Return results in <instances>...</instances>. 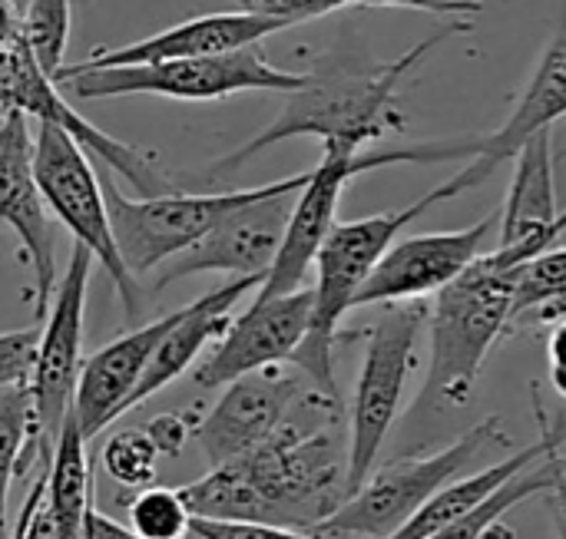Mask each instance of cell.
<instances>
[{
    "mask_svg": "<svg viewBox=\"0 0 566 539\" xmlns=\"http://www.w3.org/2000/svg\"><path fill=\"white\" fill-rule=\"evenodd\" d=\"M199 520L315 530L348 497V421L342 398L308 388L285 424L252 454L179 487Z\"/></svg>",
    "mask_w": 566,
    "mask_h": 539,
    "instance_id": "6da1fadb",
    "label": "cell"
},
{
    "mask_svg": "<svg viewBox=\"0 0 566 539\" xmlns=\"http://www.w3.org/2000/svg\"><path fill=\"white\" fill-rule=\"evenodd\" d=\"M471 27V20H448L438 33L424 36L388 63H371L358 56L325 60L322 66H315V73H305V83L295 93H289L282 113L249 142L216 162L212 172H232L252 156L295 136H318L322 149L361 152L385 133L405 129V116L398 109V86L431 56V50H438L458 33H468Z\"/></svg>",
    "mask_w": 566,
    "mask_h": 539,
    "instance_id": "7a4b0ae2",
    "label": "cell"
},
{
    "mask_svg": "<svg viewBox=\"0 0 566 539\" xmlns=\"http://www.w3.org/2000/svg\"><path fill=\"white\" fill-rule=\"evenodd\" d=\"M521 268L504 265L497 252H484L434 295V305L428 308L431 361L421 404L454 411L471 401L491 348L514 328Z\"/></svg>",
    "mask_w": 566,
    "mask_h": 539,
    "instance_id": "3957f363",
    "label": "cell"
},
{
    "mask_svg": "<svg viewBox=\"0 0 566 539\" xmlns=\"http://www.w3.org/2000/svg\"><path fill=\"white\" fill-rule=\"evenodd\" d=\"M438 202H441V195H438V189H431L405 209H391V212H378V215H365V219H352V222H335V229L328 232V239L318 249L315 265H312L315 288H312L308 335L298 345L295 358L289 361L318 391L342 398L338 384H335V358H332L338 325L355 308L361 285L368 282V275L375 272L381 255L391 249V242Z\"/></svg>",
    "mask_w": 566,
    "mask_h": 539,
    "instance_id": "277c9868",
    "label": "cell"
},
{
    "mask_svg": "<svg viewBox=\"0 0 566 539\" xmlns=\"http://www.w3.org/2000/svg\"><path fill=\"white\" fill-rule=\"evenodd\" d=\"M501 434V418H484L454 444L415 457L391 461L368 474V480L342 500V507L322 520L312 533L328 539H385L391 537L408 517H415L434 494L458 480L468 464Z\"/></svg>",
    "mask_w": 566,
    "mask_h": 539,
    "instance_id": "5b68a950",
    "label": "cell"
},
{
    "mask_svg": "<svg viewBox=\"0 0 566 539\" xmlns=\"http://www.w3.org/2000/svg\"><path fill=\"white\" fill-rule=\"evenodd\" d=\"M305 83V73H289L272 66L259 46H245L219 56L196 60H166V63H136V66H106L83 73H60L56 86L70 89L80 99L106 96H166V99H226L249 89L295 93Z\"/></svg>",
    "mask_w": 566,
    "mask_h": 539,
    "instance_id": "8992f818",
    "label": "cell"
},
{
    "mask_svg": "<svg viewBox=\"0 0 566 539\" xmlns=\"http://www.w3.org/2000/svg\"><path fill=\"white\" fill-rule=\"evenodd\" d=\"M424 325V302H398L385 305V315L368 331L365 361L348 414V494H355L368 480L401 414L405 384L415 368V348Z\"/></svg>",
    "mask_w": 566,
    "mask_h": 539,
    "instance_id": "52a82bcc",
    "label": "cell"
},
{
    "mask_svg": "<svg viewBox=\"0 0 566 539\" xmlns=\"http://www.w3.org/2000/svg\"><path fill=\"white\" fill-rule=\"evenodd\" d=\"M86 156L90 152L63 126H53V123L36 126L33 176H36L46 209L66 225L73 242L83 245L93 255V262L103 265V272L109 275V282L126 308V318H136L139 315V288L116 252L109 212H106V199H103V182L93 172Z\"/></svg>",
    "mask_w": 566,
    "mask_h": 539,
    "instance_id": "ba28073f",
    "label": "cell"
},
{
    "mask_svg": "<svg viewBox=\"0 0 566 539\" xmlns=\"http://www.w3.org/2000/svg\"><path fill=\"white\" fill-rule=\"evenodd\" d=\"M93 255L73 242L63 278L56 282L43 331L36 338L30 394H33V447L40 471H50L63 424L73 414L76 381L83 371V315L90 292Z\"/></svg>",
    "mask_w": 566,
    "mask_h": 539,
    "instance_id": "9c48e42d",
    "label": "cell"
},
{
    "mask_svg": "<svg viewBox=\"0 0 566 539\" xmlns=\"http://www.w3.org/2000/svg\"><path fill=\"white\" fill-rule=\"evenodd\" d=\"M99 182H103L116 252L133 278L156 272L159 265L196 245L232 209L272 189V182H265L255 189H232V192H199V195L163 192L149 199H126L113 179H99Z\"/></svg>",
    "mask_w": 566,
    "mask_h": 539,
    "instance_id": "30bf717a",
    "label": "cell"
},
{
    "mask_svg": "<svg viewBox=\"0 0 566 539\" xmlns=\"http://www.w3.org/2000/svg\"><path fill=\"white\" fill-rule=\"evenodd\" d=\"M305 182H308V172L279 179L272 182L265 195L232 209L196 245H189L186 252L159 265L156 288H166L186 275H206V272H226L232 278H265L282 249L295 195Z\"/></svg>",
    "mask_w": 566,
    "mask_h": 539,
    "instance_id": "8fae6325",
    "label": "cell"
},
{
    "mask_svg": "<svg viewBox=\"0 0 566 539\" xmlns=\"http://www.w3.org/2000/svg\"><path fill=\"white\" fill-rule=\"evenodd\" d=\"M501 209L478 219L468 229L454 232H421L408 239H395L391 249L381 255L368 282L361 285L355 308L365 305H398V302H421L438 295L451 285L471 262L484 255L491 232H497Z\"/></svg>",
    "mask_w": 566,
    "mask_h": 539,
    "instance_id": "7c38bea8",
    "label": "cell"
},
{
    "mask_svg": "<svg viewBox=\"0 0 566 539\" xmlns=\"http://www.w3.org/2000/svg\"><path fill=\"white\" fill-rule=\"evenodd\" d=\"M315 388L295 364H285L245 374L226 384L219 404L196 424V441L209 461V467L232 464L255 447H262L302 401V394Z\"/></svg>",
    "mask_w": 566,
    "mask_h": 539,
    "instance_id": "4fadbf2b",
    "label": "cell"
},
{
    "mask_svg": "<svg viewBox=\"0 0 566 539\" xmlns=\"http://www.w3.org/2000/svg\"><path fill=\"white\" fill-rule=\"evenodd\" d=\"M0 222L20 239V252L33 272V318L43 321L56 292V235L33 176V136L27 116L17 109L0 116Z\"/></svg>",
    "mask_w": 566,
    "mask_h": 539,
    "instance_id": "5bb4252c",
    "label": "cell"
},
{
    "mask_svg": "<svg viewBox=\"0 0 566 539\" xmlns=\"http://www.w3.org/2000/svg\"><path fill=\"white\" fill-rule=\"evenodd\" d=\"M312 321V288L292 295L255 298L239 318L229 321L226 335L216 341L212 355L192 371L199 388H226L245 374L289 364L308 335Z\"/></svg>",
    "mask_w": 566,
    "mask_h": 539,
    "instance_id": "9a60e30c",
    "label": "cell"
},
{
    "mask_svg": "<svg viewBox=\"0 0 566 539\" xmlns=\"http://www.w3.org/2000/svg\"><path fill=\"white\" fill-rule=\"evenodd\" d=\"M566 116V20L560 30L551 36V43L544 46L514 113L501 123L497 133L491 136H471V152H468V166L444 179L438 186L441 202L458 199L478 186H484L504 162H511L517 156V149L541 129H554L557 119Z\"/></svg>",
    "mask_w": 566,
    "mask_h": 539,
    "instance_id": "2e32d148",
    "label": "cell"
},
{
    "mask_svg": "<svg viewBox=\"0 0 566 539\" xmlns=\"http://www.w3.org/2000/svg\"><path fill=\"white\" fill-rule=\"evenodd\" d=\"M368 169V152H345V149H322V162L308 169V182L298 189L282 249L269 268V275L259 285L255 298H275L292 295L305 288V275L315 265L318 249L325 245L328 232L335 229L338 202L345 195V186Z\"/></svg>",
    "mask_w": 566,
    "mask_h": 539,
    "instance_id": "e0dca14e",
    "label": "cell"
},
{
    "mask_svg": "<svg viewBox=\"0 0 566 539\" xmlns=\"http://www.w3.org/2000/svg\"><path fill=\"white\" fill-rule=\"evenodd\" d=\"M285 30L275 20L226 10V13H206L192 17L186 23H176L169 30H159L153 36H143L126 46H99L86 60L63 66L60 73H83V70H106V66H136V63H166V60H196V56H219L235 53L245 46H259L265 36ZM56 73V76H60Z\"/></svg>",
    "mask_w": 566,
    "mask_h": 539,
    "instance_id": "ac0fdd59",
    "label": "cell"
},
{
    "mask_svg": "<svg viewBox=\"0 0 566 539\" xmlns=\"http://www.w3.org/2000/svg\"><path fill=\"white\" fill-rule=\"evenodd\" d=\"M172 318H176V311H169L143 328H133L83 361V371L76 381V398H73V418H76L80 437L86 444L129 411V398L139 388L146 364H149L156 345L163 341V335L169 331Z\"/></svg>",
    "mask_w": 566,
    "mask_h": 539,
    "instance_id": "d6986e66",
    "label": "cell"
},
{
    "mask_svg": "<svg viewBox=\"0 0 566 539\" xmlns=\"http://www.w3.org/2000/svg\"><path fill=\"white\" fill-rule=\"evenodd\" d=\"M259 285H262V278H232V282L212 288L209 295L196 298L192 305L179 308L169 331L156 345L139 388L129 398V411L139 408L143 401H149L153 394H159L163 388H169L179 374H186L196 364V358L212 341H219L226 335V328L232 321V308L239 305V298Z\"/></svg>",
    "mask_w": 566,
    "mask_h": 539,
    "instance_id": "ffe728a7",
    "label": "cell"
},
{
    "mask_svg": "<svg viewBox=\"0 0 566 539\" xmlns=\"http://www.w3.org/2000/svg\"><path fill=\"white\" fill-rule=\"evenodd\" d=\"M541 414V437L527 447H521L514 457L501 461V464H491L478 474H468V477H458L451 480L441 494H434L415 517H408L391 537L385 539H431L438 530H444L448 524H454L458 517L471 514L478 504H484L491 494H497L507 480H514L517 474H524L527 467H534L537 461L557 454V451H566V427H551L544 421V411Z\"/></svg>",
    "mask_w": 566,
    "mask_h": 539,
    "instance_id": "44dd1931",
    "label": "cell"
},
{
    "mask_svg": "<svg viewBox=\"0 0 566 539\" xmlns=\"http://www.w3.org/2000/svg\"><path fill=\"white\" fill-rule=\"evenodd\" d=\"M93 480H90V457L86 441L80 437V424L70 414L60 434V444L50 461V480H46V507L53 517V537L83 539V520L90 510Z\"/></svg>",
    "mask_w": 566,
    "mask_h": 539,
    "instance_id": "7402d4cb",
    "label": "cell"
},
{
    "mask_svg": "<svg viewBox=\"0 0 566 539\" xmlns=\"http://www.w3.org/2000/svg\"><path fill=\"white\" fill-rule=\"evenodd\" d=\"M566 474V454L557 451L544 461H537L534 467H527L524 474H517L514 480H507L497 494H491L484 504H478L471 514L458 517L454 524H448L444 530H438L431 539H481L488 527H494L497 520H504L514 507L527 504L537 494H551L557 487V480Z\"/></svg>",
    "mask_w": 566,
    "mask_h": 539,
    "instance_id": "603a6c76",
    "label": "cell"
},
{
    "mask_svg": "<svg viewBox=\"0 0 566 539\" xmlns=\"http://www.w3.org/2000/svg\"><path fill=\"white\" fill-rule=\"evenodd\" d=\"M36 454L33 447V394L30 384L0 388V539H7V500L10 484Z\"/></svg>",
    "mask_w": 566,
    "mask_h": 539,
    "instance_id": "cb8c5ba5",
    "label": "cell"
},
{
    "mask_svg": "<svg viewBox=\"0 0 566 539\" xmlns=\"http://www.w3.org/2000/svg\"><path fill=\"white\" fill-rule=\"evenodd\" d=\"M73 0H27L23 3V36L43 66V73L56 83V73L66 66V40H70Z\"/></svg>",
    "mask_w": 566,
    "mask_h": 539,
    "instance_id": "d4e9b609",
    "label": "cell"
},
{
    "mask_svg": "<svg viewBox=\"0 0 566 539\" xmlns=\"http://www.w3.org/2000/svg\"><path fill=\"white\" fill-rule=\"evenodd\" d=\"M192 514L176 487H143L126 504V527L139 539H186Z\"/></svg>",
    "mask_w": 566,
    "mask_h": 539,
    "instance_id": "484cf974",
    "label": "cell"
},
{
    "mask_svg": "<svg viewBox=\"0 0 566 539\" xmlns=\"http://www.w3.org/2000/svg\"><path fill=\"white\" fill-rule=\"evenodd\" d=\"M159 451L146 431H119L103 447V471L126 490H143L156 480Z\"/></svg>",
    "mask_w": 566,
    "mask_h": 539,
    "instance_id": "4316f807",
    "label": "cell"
},
{
    "mask_svg": "<svg viewBox=\"0 0 566 539\" xmlns=\"http://www.w3.org/2000/svg\"><path fill=\"white\" fill-rule=\"evenodd\" d=\"M566 298V245L564 249H551L544 255H537L534 262H527L517 275V295H514V325L544 308Z\"/></svg>",
    "mask_w": 566,
    "mask_h": 539,
    "instance_id": "83f0119b",
    "label": "cell"
},
{
    "mask_svg": "<svg viewBox=\"0 0 566 539\" xmlns=\"http://www.w3.org/2000/svg\"><path fill=\"white\" fill-rule=\"evenodd\" d=\"M232 10L275 20L282 27H298L305 20L348 10V7H398V0H229Z\"/></svg>",
    "mask_w": 566,
    "mask_h": 539,
    "instance_id": "f1b7e54d",
    "label": "cell"
},
{
    "mask_svg": "<svg viewBox=\"0 0 566 539\" xmlns=\"http://www.w3.org/2000/svg\"><path fill=\"white\" fill-rule=\"evenodd\" d=\"M189 533L199 539H328L312 530L272 527V524H245V520H199L192 517Z\"/></svg>",
    "mask_w": 566,
    "mask_h": 539,
    "instance_id": "f546056e",
    "label": "cell"
},
{
    "mask_svg": "<svg viewBox=\"0 0 566 539\" xmlns=\"http://www.w3.org/2000/svg\"><path fill=\"white\" fill-rule=\"evenodd\" d=\"M40 331H7L0 335V388L27 384L33 371Z\"/></svg>",
    "mask_w": 566,
    "mask_h": 539,
    "instance_id": "4dcf8cb0",
    "label": "cell"
},
{
    "mask_svg": "<svg viewBox=\"0 0 566 539\" xmlns=\"http://www.w3.org/2000/svg\"><path fill=\"white\" fill-rule=\"evenodd\" d=\"M143 431L156 444L159 457H176V454H182V447H186V441L192 434V421L186 414H159Z\"/></svg>",
    "mask_w": 566,
    "mask_h": 539,
    "instance_id": "1f68e13d",
    "label": "cell"
},
{
    "mask_svg": "<svg viewBox=\"0 0 566 539\" xmlns=\"http://www.w3.org/2000/svg\"><path fill=\"white\" fill-rule=\"evenodd\" d=\"M398 7L408 10H428L438 17H451V20H471L484 10L481 0H398Z\"/></svg>",
    "mask_w": 566,
    "mask_h": 539,
    "instance_id": "d6a6232c",
    "label": "cell"
},
{
    "mask_svg": "<svg viewBox=\"0 0 566 539\" xmlns=\"http://www.w3.org/2000/svg\"><path fill=\"white\" fill-rule=\"evenodd\" d=\"M547 358H551V384L566 401V318L554 321V331L547 338Z\"/></svg>",
    "mask_w": 566,
    "mask_h": 539,
    "instance_id": "836d02e7",
    "label": "cell"
},
{
    "mask_svg": "<svg viewBox=\"0 0 566 539\" xmlns=\"http://www.w3.org/2000/svg\"><path fill=\"white\" fill-rule=\"evenodd\" d=\"M83 539H139V537H136L129 527H123V524H116V520L103 517V514L90 504L86 520H83Z\"/></svg>",
    "mask_w": 566,
    "mask_h": 539,
    "instance_id": "e575fe53",
    "label": "cell"
},
{
    "mask_svg": "<svg viewBox=\"0 0 566 539\" xmlns=\"http://www.w3.org/2000/svg\"><path fill=\"white\" fill-rule=\"evenodd\" d=\"M551 497H554V510H557V539H566V474L557 480Z\"/></svg>",
    "mask_w": 566,
    "mask_h": 539,
    "instance_id": "d590c367",
    "label": "cell"
},
{
    "mask_svg": "<svg viewBox=\"0 0 566 539\" xmlns=\"http://www.w3.org/2000/svg\"><path fill=\"white\" fill-rule=\"evenodd\" d=\"M481 539H517V537H514V530H511L504 520H497L494 527H488V530H484V537Z\"/></svg>",
    "mask_w": 566,
    "mask_h": 539,
    "instance_id": "8d00e7d4",
    "label": "cell"
},
{
    "mask_svg": "<svg viewBox=\"0 0 566 539\" xmlns=\"http://www.w3.org/2000/svg\"><path fill=\"white\" fill-rule=\"evenodd\" d=\"M186 539H199V537H192V533H189V537H186Z\"/></svg>",
    "mask_w": 566,
    "mask_h": 539,
    "instance_id": "74e56055",
    "label": "cell"
},
{
    "mask_svg": "<svg viewBox=\"0 0 566 539\" xmlns=\"http://www.w3.org/2000/svg\"><path fill=\"white\" fill-rule=\"evenodd\" d=\"M80 3H90V0H80Z\"/></svg>",
    "mask_w": 566,
    "mask_h": 539,
    "instance_id": "f35d334b",
    "label": "cell"
}]
</instances>
